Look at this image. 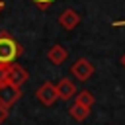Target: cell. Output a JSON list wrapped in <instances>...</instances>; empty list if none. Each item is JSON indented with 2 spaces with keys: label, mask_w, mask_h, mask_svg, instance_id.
Masks as SVG:
<instances>
[{
  "label": "cell",
  "mask_w": 125,
  "mask_h": 125,
  "mask_svg": "<svg viewBox=\"0 0 125 125\" xmlns=\"http://www.w3.org/2000/svg\"><path fill=\"white\" fill-rule=\"evenodd\" d=\"M20 55V45L6 33L0 35V64H10Z\"/></svg>",
  "instance_id": "obj_1"
},
{
  "label": "cell",
  "mask_w": 125,
  "mask_h": 125,
  "mask_svg": "<svg viewBox=\"0 0 125 125\" xmlns=\"http://www.w3.org/2000/svg\"><path fill=\"white\" fill-rule=\"evenodd\" d=\"M92 72H94V64L90 62V61H86V59H78L76 62H74V66H72V74L78 78V80H88L90 76H92Z\"/></svg>",
  "instance_id": "obj_2"
},
{
  "label": "cell",
  "mask_w": 125,
  "mask_h": 125,
  "mask_svg": "<svg viewBox=\"0 0 125 125\" xmlns=\"http://www.w3.org/2000/svg\"><path fill=\"white\" fill-rule=\"evenodd\" d=\"M57 88L51 84V82H45L39 90H37V100L43 104V105H53L55 100H57Z\"/></svg>",
  "instance_id": "obj_3"
},
{
  "label": "cell",
  "mask_w": 125,
  "mask_h": 125,
  "mask_svg": "<svg viewBox=\"0 0 125 125\" xmlns=\"http://www.w3.org/2000/svg\"><path fill=\"white\" fill-rule=\"evenodd\" d=\"M27 80V72L20 66V64H12L8 66V84L12 86H21L23 82Z\"/></svg>",
  "instance_id": "obj_4"
},
{
  "label": "cell",
  "mask_w": 125,
  "mask_h": 125,
  "mask_svg": "<svg viewBox=\"0 0 125 125\" xmlns=\"http://www.w3.org/2000/svg\"><path fill=\"white\" fill-rule=\"evenodd\" d=\"M59 21H61V25H62L64 29H74V27L80 23V16H78V12H74L72 8H66V10L59 16Z\"/></svg>",
  "instance_id": "obj_5"
},
{
  "label": "cell",
  "mask_w": 125,
  "mask_h": 125,
  "mask_svg": "<svg viewBox=\"0 0 125 125\" xmlns=\"http://www.w3.org/2000/svg\"><path fill=\"white\" fill-rule=\"evenodd\" d=\"M20 96V90L18 86H12V84H2L0 86V102L4 105H12Z\"/></svg>",
  "instance_id": "obj_6"
},
{
  "label": "cell",
  "mask_w": 125,
  "mask_h": 125,
  "mask_svg": "<svg viewBox=\"0 0 125 125\" xmlns=\"http://www.w3.org/2000/svg\"><path fill=\"white\" fill-rule=\"evenodd\" d=\"M55 88H57V96H59V98H62V100H70V98L74 96V92H76L74 84H72L68 78H62Z\"/></svg>",
  "instance_id": "obj_7"
},
{
  "label": "cell",
  "mask_w": 125,
  "mask_h": 125,
  "mask_svg": "<svg viewBox=\"0 0 125 125\" xmlns=\"http://www.w3.org/2000/svg\"><path fill=\"white\" fill-rule=\"evenodd\" d=\"M47 59H49V62H53V64H62L64 59H66V49H64L62 45H53V47L47 51Z\"/></svg>",
  "instance_id": "obj_8"
},
{
  "label": "cell",
  "mask_w": 125,
  "mask_h": 125,
  "mask_svg": "<svg viewBox=\"0 0 125 125\" xmlns=\"http://www.w3.org/2000/svg\"><path fill=\"white\" fill-rule=\"evenodd\" d=\"M68 113H70V117H74L76 121H84V119L88 117L90 109H88V107H84L82 104H78V102H76V104H74V105L68 109Z\"/></svg>",
  "instance_id": "obj_9"
},
{
  "label": "cell",
  "mask_w": 125,
  "mask_h": 125,
  "mask_svg": "<svg viewBox=\"0 0 125 125\" xmlns=\"http://www.w3.org/2000/svg\"><path fill=\"white\" fill-rule=\"evenodd\" d=\"M76 102L90 109V107H92V104H94V96H92L90 92H86V90H84V92H80V94L76 96Z\"/></svg>",
  "instance_id": "obj_10"
},
{
  "label": "cell",
  "mask_w": 125,
  "mask_h": 125,
  "mask_svg": "<svg viewBox=\"0 0 125 125\" xmlns=\"http://www.w3.org/2000/svg\"><path fill=\"white\" fill-rule=\"evenodd\" d=\"M2 84H8V66L6 64H0V86Z\"/></svg>",
  "instance_id": "obj_11"
},
{
  "label": "cell",
  "mask_w": 125,
  "mask_h": 125,
  "mask_svg": "<svg viewBox=\"0 0 125 125\" xmlns=\"http://www.w3.org/2000/svg\"><path fill=\"white\" fill-rule=\"evenodd\" d=\"M33 2H35V4H37V6L41 8V10H45V8H47V6L51 4V2H55V0H33Z\"/></svg>",
  "instance_id": "obj_12"
},
{
  "label": "cell",
  "mask_w": 125,
  "mask_h": 125,
  "mask_svg": "<svg viewBox=\"0 0 125 125\" xmlns=\"http://www.w3.org/2000/svg\"><path fill=\"white\" fill-rule=\"evenodd\" d=\"M113 25H125V21H115Z\"/></svg>",
  "instance_id": "obj_13"
},
{
  "label": "cell",
  "mask_w": 125,
  "mask_h": 125,
  "mask_svg": "<svg viewBox=\"0 0 125 125\" xmlns=\"http://www.w3.org/2000/svg\"><path fill=\"white\" fill-rule=\"evenodd\" d=\"M2 8H4V2H2V0H0V10H2Z\"/></svg>",
  "instance_id": "obj_14"
}]
</instances>
